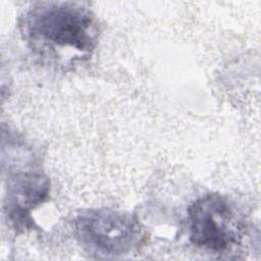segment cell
<instances>
[{
	"label": "cell",
	"instance_id": "cell-1",
	"mask_svg": "<svg viewBox=\"0 0 261 261\" xmlns=\"http://www.w3.org/2000/svg\"><path fill=\"white\" fill-rule=\"evenodd\" d=\"M30 34L58 46H69L80 51H90L95 46L93 16L87 8L76 3H45L28 15Z\"/></svg>",
	"mask_w": 261,
	"mask_h": 261
},
{
	"label": "cell",
	"instance_id": "cell-2",
	"mask_svg": "<svg viewBox=\"0 0 261 261\" xmlns=\"http://www.w3.org/2000/svg\"><path fill=\"white\" fill-rule=\"evenodd\" d=\"M190 240L215 252L229 249L242 236V223L229 202L216 194L206 195L189 208Z\"/></svg>",
	"mask_w": 261,
	"mask_h": 261
},
{
	"label": "cell",
	"instance_id": "cell-3",
	"mask_svg": "<svg viewBox=\"0 0 261 261\" xmlns=\"http://www.w3.org/2000/svg\"><path fill=\"white\" fill-rule=\"evenodd\" d=\"M76 234L83 244L104 254H122L139 242L141 228L130 214L110 209L90 210L75 219Z\"/></svg>",
	"mask_w": 261,
	"mask_h": 261
},
{
	"label": "cell",
	"instance_id": "cell-4",
	"mask_svg": "<svg viewBox=\"0 0 261 261\" xmlns=\"http://www.w3.org/2000/svg\"><path fill=\"white\" fill-rule=\"evenodd\" d=\"M48 180L41 175H23L16 180L12 194V215L23 218L32 207L44 201L48 195Z\"/></svg>",
	"mask_w": 261,
	"mask_h": 261
}]
</instances>
